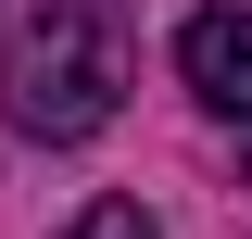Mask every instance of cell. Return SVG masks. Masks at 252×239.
<instances>
[{"mask_svg": "<svg viewBox=\"0 0 252 239\" xmlns=\"http://www.w3.org/2000/svg\"><path fill=\"white\" fill-rule=\"evenodd\" d=\"M126 63H139L126 0H26V26L0 51V114H13V139H38V151L101 139L114 101H126Z\"/></svg>", "mask_w": 252, "mask_h": 239, "instance_id": "obj_1", "label": "cell"}, {"mask_svg": "<svg viewBox=\"0 0 252 239\" xmlns=\"http://www.w3.org/2000/svg\"><path fill=\"white\" fill-rule=\"evenodd\" d=\"M177 76H189L202 114H227V126L252 114V13H240V0H215V13L177 26Z\"/></svg>", "mask_w": 252, "mask_h": 239, "instance_id": "obj_2", "label": "cell"}, {"mask_svg": "<svg viewBox=\"0 0 252 239\" xmlns=\"http://www.w3.org/2000/svg\"><path fill=\"white\" fill-rule=\"evenodd\" d=\"M63 239H164V214H152V202H89Z\"/></svg>", "mask_w": 252, "mask_h": 239, "instance_id": "obj_3", "label": "cell"}]
</instances>
